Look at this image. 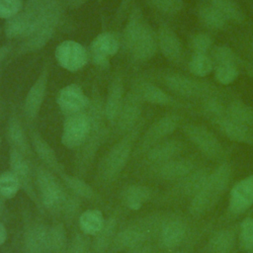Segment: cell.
I'll use <instances>...</instances> for the list:
<instances>
[{
  "mask_svg": "<svg viewBox=\"0 0 253 253\" xmlns=\"http://www.w3.org/2000/svg\"><path fill=\"white\" fill-rule=\"evenodd\" d=\"M126 253H153L152 247L150 244H148L147 242L137 245L135 247H132L128 250L126 251Z\"/></svg>",
  "mask_w": 253,
  "mask_h": 253,
  "instance_id": "50",
  "label": "cell"
},
{
  "mask_svg": "<svg viewBox=\"0 0 253 253\" xmlns=\"http://www.w3.org/2000/svg\"><path fill=\"white\" fill-rule=\"evenodd\" d=\"M229 179L230 167L228 164L223 163L210 174L204 188L193 197L190 211L198 215L209 211L226 189Z\"/></svg>",
  "mask_w": 253,
  "mask_h": 253,
  "instance_id": "6",
  "label": "cell"
},
{
  "mask_svg": "<svg viewBox=\"0 0 253 253\" xmlns=\"http://www.w3.org/2000/svg\"><path fill=\"white\" fill-rule=\"evenodd\" d=\"M31 144L38 158L42 162V165L57 174L58 176L64 172L62 164L59 162L54 149L41 135L37 129H30L29 132Z\"/></svg>",
  "mask_w": 253,
  "mask_h": 253,
  "instance_id": "18",
  "label": "cell"
},
{
  "mask_svg": "<svg viewBox=\"0 0 253 253\" xmlns=\"http://www.w3.org/2000/svg\"><path fill=\"white\" fill-rule=\"evenodd\" d=\"M0 100H1V97H0Z\"/></svg>",
  "mask_w": 253,
  "mask_h": 253,
  "instance_id": "58",
  "label": "cell"
},
{
  "mask_svg": "<svg viewBox=\"0 0 253 253\" xmlns=\"http://www.w3.org/2000/svg\"><path fill=\"white\" fill-rule=\"evenodd\" d=\"M6 199L0 193V221L6 214Z\"/></svg>",
  "mask_w": 253,
  "mask_h": 253,
  "instance_id": "54",
  "label": "cell"
},
{
  "mask_svg": "<svg viewBox=\"0 0 253 253\" xmlns=\"http://www.w3.org/2000/svg\"><path fill=\"white\" fill-rule=\"evenodd\" d=\"M211 58L212 59L213 63L216 62L217 65L219 64H233L236 65L238 61V57L235 52L228 46L225 45H217L213 46L211 49Z\"/></svg>",
  "mask_w": 253,
  "mask_h": 253,
  "instance_id": "43",
  "label": "cell"
},
{
  "mask_svg": "<svg viewBox=\"0 0 253 253\" xmlns=\"http://www.w3.org/2000/svg\"><path fill=\"white\" fill-rule=\"evenodd\" d=\"M235 243V234L232 230L223 229L214 233L209 241V249L212 253H227Z\"/></svg>",
  "mask_w": 253,
  "mask_h": 253,
  "instance_id": "36",
  "label": "cell"
},
{
  "mask_svg": "<svg viewBox=\"0 0 253 253\" xmlns=\"http://www.w3.org/2000/svg\"><path fill=\"white\" fill-rule=\"evenodd\" d=\"M238 76V69L233 64H219L214 70L215 80L222 85L232 83Z\"/></svg>",
  "mask_w": 253,
  "mask_h": 253,
  "instance_id": "44",
  "label": "cell"
},
{
  "mask_svg": "<svg viewBox=\"0 0 253 253\" xmlns=\"http://www.w3.org/2000/svg\"><path fill=\"white\" fill-rule=\"evenodd\" d=\"M211 173L207 169H201L196 172H191L186 177L182 178L175 187V191L185 196H196L206 185Z\"/></svg>",
  "mask_w": 253,
  "mask_h": 253,
  "instance_id": "32",
  "label": "cell"
},
{
  "mask_svg": "<svg viewBox=\"0 0 253 253\" xmlns=\"http://www.w3.org/2000/svg\"><path fill=\"white\" fill-rule=\"evenodd\" d=\"M56 103L61 112L65 116H68L86 111L90 103V98L79 85L72 83L58 91Z\"/></svg>",
  "mask_w": 253,
  "mask_h": 253,
  "instance_id": "15",
  "label": "cell"
},
{
  "mask_svg": "<svg viewBox=\"0 0 253 253\" xmlns=\"http://www.w3.org/2000/svg\"><path fill=\"white\" fill-rule=\"evenodd\" d=\"M213 61L207 55L202 53H194L189 62V69L192 74L197 77H205L212 71Z\"/></svg>",
  "mask_w": 253,
  "mask_h": 253,
  "instance_id": "40",
  "label": "cell"
},
{
  "mask_svg": "<svg viewBox=\"0 0 253 253\" xmlns=\"http://www.w3.org/2000/svg\"><path fill=\"white\" fill-rule=\"evenodd\" d=\"M163 80L172 93L185 98L202 97L211 93V88L207 84L178 73L167 74Z\"/></svg>",
  "mask_w": 253,
  "mask_h": 253,
  "instance_id": "16",
  "label": "cell"
},
{
  "mask_svg": "<svg viewBox=\"0 0 253 253\" xmlns=\"http://www.w3.org/2000/svg\"><path fill=\"white\" fill-rule=\"evenodd\" d=\"M140 95L143 102L158 105V106H172L174 105L173 98L168 95L163 89L147 81H139L133 87Z\"/></svg>",
  "mask_w": 253,
  "mask_h": 253,
  "instance_id": "30",
  "label": "cell"
},
{
  "mask_svg": "<svg viewBox=\"0 0 253 253\" xmlns=\"http://www.w3.org/2000/svg\"><path fill=\"white\" fill-rule=\"evenodd\" d=\"M20 189L18 179L10 169L0 173V193L6 200L15 198Z\"/></svg>",
  "mask_w": 253,
  "mask_h": 253,
  "instance_id": "41",
  "label": "cell"
},
{
  "mask_svg": "<svg viewBox=\"0 0 253 253\" xmlns=\"http://www.w3.org/2000/svg\"><path fill=\"white\" fill-rule=\"evenodd\" d=\"M37 192L43 210L60 215L67 222H72L80 210V200L70 193L54 172L43 165L34 169Z\"/></svg>",
  "mask_w": 253,
  "mask_h": 253,
  "instance_id": "1",
  "label": "cell"
},
{
  "mask_svg": "<svg viewBox=\"0 0 253 253\" xmlns=\"http://www.w3.org/2000/svg\"><path fill=\"white\" fill-rule=\"evenodd\" d=\"M65 253H67V252H65Z\"/></svg>",
  "mask_w": 253,
  "mask_h": 253,
  "instance_id": "59",
  "label": "cell"
},
{
  "mask_svg": "<svg viewBox=\"0 0 253 253\" xmlns=\"http://www.w3.org/2000/svg\"><path fill=\"white\" fill-rule=\"evenodd\" d=\"M210 5L216 9L226 21L241 23L244 20V14L234 0H209Z\"/></svg>",
  "mask_w": 253,
  "mask_h": 253,
  "instance_id": "37",
  "label": "cell"
},
{
  "mask_svg": "<svg viewBox=\"0 0 253 253\" xmlns=\"http://www.w3.org/2000/svg\"><path fill=\"white\" fill-rule=\"evenodd\" d=\"M6 138L10 148L19 151L29 159L33 157L34 150L31 144L30 136L28 137L23 124L16 114H12L9 117L6 126Z\"/></svg>",
  "mask_w": 253,
  "mask_h": 253,
  "instance_id": "17",
  "label": "cell"
},
{
  "mask_svg": "<svg viewBox=\"0 0 253 253\" xmlns=\"http://www.w3.org/2000/svg\"><path fill=\"white\" fill-rule=\"evenodd\" d=\"M183 149V144L181 141L176 139H166L162 140L152 147H150L145 155V160L151 166L161 164L163 162L169 161L177 157Z\"/></svg>",
  "mask_w": 253,
  "mask_h": 253,
  "instance_id": "24",
  "label": "cell"
},
{
  "mask_svg": "<svg viewBox=\"0 0 253 253\" xmlns=\"http://www.w3.org/2000/svg\"><path fill=\"white\" fill-rule=\"evenodd\" d=\"M252 56H253V50H252Z\"/></svg>",
  "mask_w": 253,
  "mask_h": 253,
  "instance_id": "57",
  "label": "cell"
},
{
  "mask_svg": "<svg viewBox=\"0 0 253 253\" xmlns=\"http://www.w3.org/2000/svg\"><path fill=\"white\" fill-rule=\"evenodd\" d=\"M204 111L210 118L214 120V122L226 116V110L222 104L214 98H209L205 101Z\"/></svg>",
  "mask_w": 253,
  "mask_h": 253,
  "instance_id": "48",
  "label": "cell"
},
{
  "mask_svg": "<svg viewBox=\"0 0 253 253\" xmlns=\"http://www.w3.org/2000/svg\"><path fill=\"white\" fill-rule=\"evenodd\" d=\"M86 113L90 119V131L83 144L76 149L77 152L74 158L75 175L81 178L87 174L100 147L109 136V128L106 125L105 102L99 91H93Z\"/></svg>",
  "mask_w": 253,
  "mask_h": 253,
  "instance_id": "2",
  "label": "cell"
},
{
  "mask_svg": "<svg viewBox=\"0 0 253 253\" xmlns=\"http://www.w3.org/2000/svg\"><path fill=\"white\" fill-rule=\"evenodd\" d=\"M23 10L22 0H0V18L10 19Z\"/></svg>",
  "mask_w": 253,
  "mask_h": 253,
  "instance_id": "49",
  "label": "cell"
},
{
  "mask_svg": "<svg viewBox=\"0 0 253 253\" xmlns=\"http://www.w3.org/2000/svg\"><path fill=\"white\" fill-rule=\"evenodd\" d=\"M142 104L143 100L134 88L125 95L121 111L114 125L117 133L123 135L136 126L141 120Z\"/></svg>",
  "mask_w": 253,
  "mask_h": 253,
  "instance_id": "10",
  "label": "cell"
},
{
  "mask_svg": "<svg viewBox=\"0 0 253 253\" xmlns=\"http://www.w3.org/2000/svg\"><path fill=\"white\" fill-rule=\"evenodd\" d=\"M9 166L10 170L17 177L21 189L25 192L28 198L37 206L40 211H43L41 204L36 183H35V174L32 170L29 158L25 157L19 151L10 148L9 149Z\"/></svg>",
  "mask_w": 253,
  "mask_h": 253,
  "instance_id": "7",
  "label": "cell"
},
{
  "mask_svg": "<svg viewBox=\"0 0 253 253\" xmlns=\"http://www.w3.org/2000/svg\"><path fill=\"white\" fill-rule=\"evenodd\" d=\"M54 55L62 68L72 72L83 68L89 60L87 49L79 42L71 40L60 42L55 48Z\"/></svg>",
  "mask_w": 253,
  "mask_h": 253,
  "instance_id": "12",
  "label": "cell"
},
{
  "mask_svg": "<svg viewBox=\"0 0 253 253\" xmlns=\"http://www.w3.org/2000/svg\"><path fill=\"white\" fill-rule=\"evenodd\" d=\"M58 177L61 179V182L66 187V189L79 199L87 201L99 200V196L96 191L81 177L77 175H70L65 172L61 173Z\"/></svg>",
  "mask_w": 253,
  "mask_h": 253,
  "instance_id": "31",
  "label": "cell"
},
{
  "mask_svg": "<svg viewBox=\"0 0 253 253\" xmlns=\"http://www.w3.org/2000/svg\"><path fill=\"white\" fill-rule=\"evenodd\" d=\"M67 253H94L92 248V242L89 236L82 231H76L73 233L71 240L68 244Z\"/></svg>",
  "mask_w": 253,
  "mask_h": 253,
  "instance_id": "42",
  "label": "cell"
},
{
  "mask_svg": "<svg viewBox=\"0 0 253 253\" xmlns=\"http://www.w3.org/2000/svg\"><path fill=\"white\" fill-rule=\"evenodd\" d=\"M90 126V119L86 111L65 116L61 133L62 145L69 149L79 148L85 141Z\"/></svg>",
  "mask_w": 253,
  "mask_h": 253,
  "instance_id": "9",
  "label": "cell"
},
{
  "mask_svg": "<svg viewBox=\"0 0 253 253\" xmlns=\"http://www.w3.org/2000/svg\"><path fill=\"white\" fill-rule=\"evenodd\" d=\"M191 46L195 53L207 54V52L212 48V41L209 35L200 33L192 38Z\"/></svg>",
  "mask_w": 253,
  "mask_h": 253,
  "instance_id": "47",
  "label": "cell"
},
{
  "mask_svg": "<svg viewBox=\"0 0 253 253\" xmlns=\"http://www.w3.org/2000/svg\"><path fill=\"white\" fill-rule=\"evenodd\" d=\"M121 48V39L115 34L104 32L99 34L90 45V54L92 62L99 67H107L110 57L115 55Z\"/></svg>",
  "mask_w": 253,
  "mask_h": 253,
  "instance_id": "14",
  "label": "cell"
},
{
  "mask_svg": "<svg viewBox=\"0 0 253 253\" xmlns=\"http://www.w3.org/2000/svg\"><path fill=\"white\" fill-rule=\"evenodd\" d=\"M179 123L180 117L176 114H167L155 121L139 139L132 155L137 157L145 154L150 147L164 140L167 135L171 134L178 127Z\"/></svg>",
  "mask_w": 253,
  "mask_h": 253,
  "instance_id": "8",
  "label": "cell"
},
{
  "mask_svg": "<svg viewBox=\"0 0 253 253\" xmlns=\"http://www.w3.org/2000/svg\"><path fill=\"white\" fill-rule=\"evenodd\" d=\"M240 245L245 250L253 249V218L248 217L241 223Z\"/></svg>",
  "mask_w": 253,
  "mask_h": 253,
  "instance_id": "46",
  "label": "cell"
},
{
  "mask_svg": "<svg viewBox=\"0 0 253 253\" xmlns=\"http://www.w3.org/2000/svg\"><path fill=\"white\" fill-rule=\"evenodd\" d=\"M125 98L124 77L121 73L114 74L107 92L105 101V116L107 122L114 126L121 111Z\"/></svg>",
  "mask_w": 253,
  "mask_h": 253,
  "instance_id": "19",
  "label": "cell"
},
{
  "mask_svg": "<svg viewBox=\"0 0 253 253\" xmlns=\"http://www.w3.org/2000/svg\"><path fill=\"white\" fill-rule=\"evenodd\" d=\"M220 131L230 140L253 144V129L251 126L239 124L227 116L214 122Z\"/></svg>",
  "mask_w": 253,
  "mask_h": 253,
  "instance_id": "27",
  "label": "cell"
},
{
  "mask_svg": "<svg viewBox=\"0 0 253 253\" xmlns=\"http://www.w3.org/2000/svg\"><path fill=\"white\" fill-rule=\"evenodd\" d=\"M151 190L144 185L130 184L126 186L121 193V200L125 207L131 211H138L150 200Z\"/></svg>",
  "mask_w": 253,
  "mask_h": 253,
  "instance_id": "29",
  "label": "cell"
},
{
  "mask_svg": "<svg viewBox=\"0 0 253 253\" xmlns=\"http://www.w3.org/2000/svg\"><path fill=\"white\" fill-rule=\"evenodd\" d=\"M142 125L143 121L141 119L136 126L123 134L102 158L97 173V178L101 184L110 185L114 183L125 170L133 153L134 144Z\"/></svg>",
  "mask_w": 253,
  "mask_h": 253,
  "instance_id": "3",
  "label": "cell"
},
{
  "mask_svg": "<svg viewBox=\"0 0 253 253\" xmlns=\"http://www.w3.org/2000/svg\"><path fill=\"white\" fill-rule=\"evenodd\" d=\"M185 135L192 141L193 144L199 148V150L206 156L213 159L217 158L222 153V146L218 139L210 131L207 127L195 125L187 124L183 127Z\"/></svg>",
  "mask_w": 253,
  "mask_h": 253,
  "instance_id": "13",
  "label": "cell"
},
{
  "mask_svg": "<svg viewBox=\"0 0 253 253\" xmlns=\"http://www.w3.org/2000/svg\"><path fill=\"white\" fill-rule=\"evenodd\" d=\"M161 247L171 249L178 246L186 236V225L177 219L162 220L157 231Z\"/></svg>",
  "mask_w": 253,
  "mask_h": 253,
  "instance_id": "22",
  "label": "cell"
},
{
  "mask_svg": "<svg viewBox=\"0 0 253 253\" xmlns=\"http://www.w3.org/2000/svg\"><path fill=\"white\" fill-rule=\"evenodd\" d=\"M48 75H49L48 63L45 62L38 78L35 80L30 90L28 91L24 101V107H23L24 116L26 120L29 122H34L40 114V111L42 109V106L46 94Z\"/></svg>",
  "mask_w": 253,
  "mask_h": 253,
  "instance_id": "11",
  "label": "cell"
},
{
  "mask_svg": "<svg viewBox=\"0 0 253 253\" xmlns=\"http://www.w3.org/2000/svg\"><path fill=\"white\" fill-rule=\"evenodd\" d=\"M158 48L157 34L145 23L139 37L135 41L128 54L136 62H144L154 56Z\"/></svg>",
  "mask_w": 253,
  "mask_h": 253,
  "instance_id": "20",
  "label": "cell"
},
{
  "mask_svg": "<svg viewBox=\"0 0 253 253\" xmlns=\"http://www.w3.org/2000/svg\"><path fill=\"white\" fill-rule=\"evenodd\" d=\"M33 26V19L31 16L22 10L17 15L8 19L4 26V33L8 39H18L22 40L29 34Z\"/></svg>",
  "mask_w": 253,
  "mask_h": 253,
  "instance_id": "33",
  "label": "cell"
},
{
  "mask_svg": "<svg viewBox=\"0 0 253 253\" xmlns=\"http://www.w3.org/2000/svg\"><path fill=\"white\" fill-rule=\"evenodd\" d=\"M158 47L162 54L171 61H177L182 54V44L179 37L168 26H160L157 32Z\"/></svg>",
  "mask_w": 253,
  "mask_h": 253,
  "instance_id": "26",
  "label": "cell"
},
{
  "mask_svg": "<svg viewBox=\"0 0 253 253\" xmlns=\"http://www.w3.org/2000/svg\"><path fill=\"white\" fill-rule=\"evenodd\" d=\"M67 249V234L62 222L48 226L46 253H65Z\"/></svg>",
  "mask_w": 253,
  "mask_h": 253,
  "instance_id": "35",
  "label": "cell"
},
{
  "mask_svg": "<svg viewBox=\"0 0 253 253\" xmlns=\"http://www.w3.org/2000/svg\"><path fill=\"white\" fill-rule=\"evenodd\" d=\"M118 231V219L111 215L105 219V222L99 232L94 235L92 248L94 253H109Z\"/></svg>",
  "mask_w": 253,
  "mask_h": 253,
  "instance_id": "28",
  "label": "cell"
},
{
  "mask_svg": "<svg viewBox=\"0 0 253 253\" xmlns=\"http://www.w3.org/2000/svg\"><path fill=\"white\" fill-rule=\"evenodd\" d=\"M7 238H8L7 228H6L5 224L2 221H0V246L6 242Z\"/></svg>",
  "mask_w": 253,
  "mask_h": 253,
  "instance_id": "52",
  "label": "cell"
},
{
  "mask_svg": "<svg viewBox=\"0 0 253 253\" xmlns=\"http://www.w3.org/2000/svg\"><path fill=\"white\" fill-rule=\"evenodd\" d=\"M161 221L157 215H148L126 223L118 229L109 253H120L147 242L157 234Z\"/></svg>",
  "mask_w": 253,
  "mask_h": 253,
  "instance_id": "4",
  "label": "cell"
},
{
  "mask_svg": "<svg viewBox=\"0 0 253 253\" xmlns=\"http://www.w3.org/2000/svg\"><path fill=\"white\" fill-rule=\"evenodd\" d=\"M105 219L106 218L104 217V214L100 210H86L81 212L78 217V225L80 231L88 236H94L102 228Z\"/></svg>",
  "mask_w": 253,
  "mask_h": 253,
  "instance_id": "34",
  "label": "cell"
},
{
  "mask_svg": "<svg viewBox=\"0 0 253 253\" xmlns=\"http://www.w3.org/2000/svg\"><path fill=\"white\" fill-rule=\"evenodd\" d=\"M61 16V3L39 16L33 23L29 34L23 39L19 46V52H34L43 47L53 37L59 25Z\"/></svg>",
  "mask_w": 253,
  "mask_h": 253,
  "instance_id": "5",
  "label": "cell"
},
{
  "mask_svg": "<svg viewBox=\"0 0 253 253\" xmlns=\"http://www.w3.org/2000/svg\"><path fill=\"white\" fill-rule=\"evenodd\" d=\"M145 23L140 8L137 6L131 8L121 37V48H123L125 52L128 53L130 51Z\"/></svg>",
  "mask_w": 253,
  "mask_h": 253,
  "instance_id": "23",
  "label": "cell"
},
{
  "mask_svg": "<svg viewBox=\"0 0 253 253\" xmlns=\"http://www.w3.org/2000/svg\"><path fill=\"white\" fill-rule=\"evenodd\" d=\"M11 49H12L11 44L0 45V63L6 59V57L9 55Z\"/></svg>",
  "mask_w": 253,
  "mask_h": 253,
  "instance_id": "51",
  "label": "cell"
},
{
  "mask_svg": "<svg viewBox=\"0 0 253 253\" xmlns=\"http://www.w3.org/2000/svg\"><path fill=\"white\" fill-rule=\"evenodd\" d=\"M87 0H67L68 5L72 8H77L80 5H82L84 2H86Z\"/></svg>",
  "mask_w": 253,
  "mask_h": 253,
  "instance_id": "55",
  "label": "cell"
},
{
  "mask_svg": "<svg viewBox=\"0 0 253 253\" xmlns=\"http://www.w3.org/2000/svg\"><path fill=\"white\" fill-rule=\"evenodd\" d=\"M226 116L239 124L253 126V109L242 102H232L226 110Z\"/></svg>",
  "mask_w": 253,
  "mask_h": 253,
  "instance_id": "38",
  "label": "cell"
},
{
  "mask_svg": "<svg viewBox=\"0 0 253 253\" xmlns=\"http://www.w3.org/2000/svg\"><path fill=\"white\" fill-rule=\"evenodd\" d=\"M150 5L166 15H175L183 8L182 0H149Z\"/></svg>",
  "mask_w": 253,
  "mask_h": 253,
  "instance_id": "45",
  "label": "cell"
},
{
  "mask_svg": "<svg viewBox=\"0 0 253 253\" xmlns=\"http://www.w3.org/2000/svg\"><path fill=\"white\" fill-rule=\"evenodd\" d=\"M131 1H132V0H122L121 4H120V6H119L118 12H117V16H118V17H121L122 15L125 14L126 8L128 7V5H129V3H130Z\"/></svg>",
  "mask_w": 253,
  "mask_h": 253,
  "instance_id": "53",
  "label": "cell"
},
{
  "mask_svg": "<svg viewBox=\"0 0 253 253\" xmlns=\"http://www.w3.org/2000/svg\"><path fill=\"white\" fill-rule=\"evenodd\" d=\"M194 163L189 159H171L154 165V175L164 181L181 180L193 172Z\"/></svg>",
  "mask_w": 253,
  "mask_h": 253,
  "instance_id": "25",
  "label": "cell"
},
{
  "mask_svg": "<svg viewBox=\"0 0 253 253\" xmlns=\"http://www.w3.org/2000/svg\"><path fill=\"white\" fill-rule=\"evenodd\" d=\"M199 17L202 23L211 30H220L226 23V19L211 5L203 6L199 10Z\"/></svg>",
  "mask_w": 253,
  "mask_h": 253,
  "instance_id": "39",
  "label": "cell"
},
{
  "mask_svg": "<svg viewBox=\"0 0 253 253\" xmlns=\"http://www.w3.org/2000/svg\"><path fill=\"white\" fill-rule=\"evenodd\" d=\"M253 205V175L236 183L230 191L229 211L240 213Z\"/></svg>",
  "mask_w": 253,
  "mask_h": 253,
  "instance_id": "21",
  "label": "cell"
},
{
  "mask_svg": "<svg viewBox=\"0 0 253 253\" xmlns=\"http://www.w3.org/2000/svg\"><path fill=\"white\" fill-rule=\"evenodd\" d=\"M251 250H252V251H251V253H253V249H251Z\"/></svg>",
  "mask_w": 253,
  "mask_h": 253,
  "instance_id": "56",
  "label": "cell"
}]
</instances>
